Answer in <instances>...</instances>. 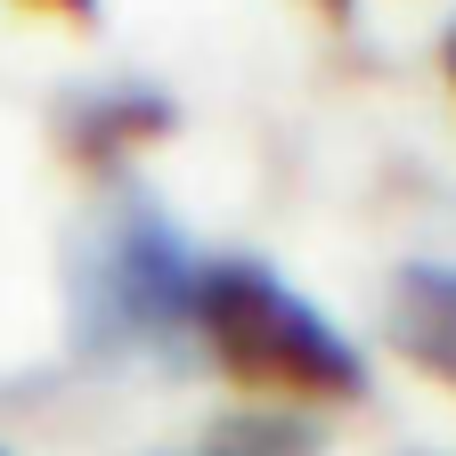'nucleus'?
<instances>
[{"label": "nucleus", "mask_w": 456, "mask_h": 456, "mask_svg": "<svg viewBox=\"0 0 456 456\" xmlns=\"http://www.w3.org/2000/svg\"><path fill=\"white\" fill-rule=\"evenodd\" d=\"M41 9H57V17H90L98 0H41Z\"/></svg>", "instance_id": "obj_4"}, {"label": "nucleus", "mask_w": 456, "mask_h": 456, "mask_svg": "<svg viewBox=\"0 0 456 456\" xmlns=\"http://www.w3.org/2000/svg\"><path fill=\"white\" fill-rule=\"evenodd\" d=\"M383 326H391V351L416 375L456 391V261H408L391 277Z\"/></svg>", "instance_id": "obj_3"}, {"label": "nucleus", "mask_w": 456, "mask_h": 456, "mask_svg": "<svg viewBox=\"0 0 456 456\" xmlns=\"http://www.w3.org/2000/svg\"><path fill=\"white\" fill-rule=\"evenodd\" d=\"M188 326L212 351V367L261 399H359L367 391V359L351 351V334H334V318L302 302L285 277H269L261 261H204Z\"/></svg>", "instance_id": "obj_1"}, {"label": "nucleus", "mask_w": 456, "mask_h": 456, "mask_svg": "<svg viewBox=\"0 0 456 456\" xmlns=\"http://www.w3.org/2000/svg\"><path fill=\"white\" fill-rule=\"evenodd\" d=\"M440 66H448V82H456V25H448V41H440Z\"/></svg>", "instance_id": "obj_5"}, {"label": "nucleus", "mask_w": 456, "mask_h": 456, "mask_svg": "<svg viewBox=\"0 0 456 456\" xmlns=\"http://www.w3.org/2000/svg\"><path fill=\"white\" fill-rule=\"evenodd\" d=\"M196 318V261L155 212H123L82 269V334L163 342Z\"/></svg>", "instance_id": "obj_2"}]
</instances>
